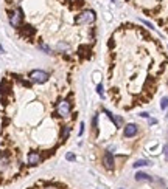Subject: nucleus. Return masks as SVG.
<instances>
[{"instance_id":"19","label":"nucleus","mask_w":168,"mask_h":189,"mask_svg":"<svg viewBox=\"0 0 168 189\" xmlns=\"http://www.w3.org/2000/svg\"><path fill=\"white\" fill-rule=\"evenodd\" d=\"M140 116H143V118H148L149 115H148V113H146V112H143V113H140Z\"/></svg>"},{"instance_id":"9","label":"nucleus","mask_w":168,"mask_h":189,"mask_svg":"<svg viewBox=\"0 0 168 189\" xmlns=\"http://www.w3.org/2000/svg\"><path fill=\"white\" fill-rule=\"evenodd\" d=\"M135 180L137 181H151V177L148 175V174H145V172H137L135 174Z\"/></svg>"},{"instance_id":"1","label":"nucleus","mask_w":168,"mask_h":189,"mask_svg":"<svg viewBox=\"0 0 168 189\" xmlns=\"http://www.w3.org/2000/svg\"><path fill=\"white\" fill-rule=\"evenodd\" d=\"M95 20V13L92 9H86V11L79 13L76 16V23L78 25H83V23H92Z\"/></svg>"},{"instance_id":"17","label":"nucleus","mask_w":168,"mask_h":189,"mask_svg":"<svg viewBox=\"0 0 168 189\" xmlns=\"http://www.w3.org/2000/svg\"><path fill=\"white\" fill-rule=\"evenodd\" d=\"M41 48H42V50H44V51H47V53H51V50H50V48H48L47 45H44V44H41Z\"/></svg>"},{"instance_id":"16","label":"nucleus","mask_w":168,"mask_h":189,"mask_svg":"<svg viewBox=\"0 0 168 189\" xmlns=\"http://www.w3.org/2000/svg\"><path fill=\"white\" fill-rule=\"evenodd\" d=\"M164 155H165V158L168 160V144L164 146Z\"/></svg>"},{"instance_id":"13","label":"nucleus","mask_w":168,"mask_h":189,"mask_svg":"<svg viewBox=\"0 0 168 189\" xmlns=\"http://www.w3.org/2000/svg\"><path fill=\"white\" fill-rule=\"evenodd\" d=\"M160 107H162L164 110L168 107V96H165V98H162V101H160Z\"/></svg>"},{"instance_id":"14","label":"nucleus","mask_w":168,"mask_h":189,"mask_svg":"<svg viewBox=\"0 0 168 189\" xmlns=\"http://www.w3.org/2000/svg\"><path fill=\"white\" fill-rule=\"evenodd\" d=\"M97 122H98V115H97V113H95L94 120H92V126H94V130H95V127H97Z\"/></svg>"},{"instance_id":"11","label":"nucleus","mask_w":168,"mask_h":189,"mask_svg":"<svg viewBox=\"0 0 168 189\" xmlns=\"http://www.w3.org/2000/svg\"><path fill=\"white\" fill-rule=\"evenodd\" d=\"M69 135H70V126H64L61 132V139H67Z\"/></svg>"},{"instance_id":"12","label":"nucleus","mask_w":168,"mask_h":189,"mask_svg":"<svg viewBox=\"0 0 168 189\" xmlns=\"http://www.w3.org/2000/svg\"><path fill=\"white\" fill-rule=\"evenodd\" d=\"M8 163H9L8 155L6 154H2V155H0V166H6Z\"/></svg>"},{"instance_id":"2","label":"nucleus","mask_w":168,"mask_h":189,"mask_svg":"<svg viewBox=\"0 0 168 189\" xmlns=\"http://www.w3.org/2000/svg\"><path fill=\"white\" fill-rule=\"evenodd\" d=\"M30 81L34 84H44L48 81V73L42 71V70H33L30 73Z\"/></svg>"},{"instance_id":"8","label":"nucleus","mask_w":168,"mask_h":189,"mask_svg":"<svg viewBox=\"0 0 168 189\" xmlns=\"http://www.w3.org/2000/svg\"><path fill=\"white\" fill-rule=\"evenodd\" d=\"M20 31H22V36H26V37L34 34V28H33V26H30V25L22 26V30H20Z\"/></svg>"},{"instance_id":"23","label":"nucleus","mask_w":168,"mask_h":189,"mask_svg":"<svg viewBox=\"0 0 168 189\" xmlns=\"http://www.w3.org/2000/svg\"><path fill=\"white\" fill-rule=\"evenodd\" d=\"M167 189H168V188H167Z\"/></svg>"},{"instance_id":"5","label":"nucleus","mask_w":168,"mask_h":189,"mask_svg":"<svg viewBox=\"0 0 168 189\" xmlns=\"http://www.w3.org/2000/svg\"><path fill=\"white\" fill-rule=\"evenodd\" d=\"M103 164L107 171H114V167H115V161H114V155L111 152H106L104 156H103Z\"/></svg>"},{"instance_id":"7","label":"nucleus","mask_w":168,"mask_h":189,"mask_svg":"<svg viewBox=\"0 0 168 189\" xmlns=\"http://www.w3.org/2000/svg\"><path fill=\"white\" fill-rule=\"evenodd\" d=\"M135 133H137V126H135V124H126V126H124L123 135H124L126 138H131V137H134Z\"/></svg>"},{"instance_id":"20","label":"nucleus","mask_w":168,"mask_h":189,"mask_svg":"<svg viewBox=\"0 0 168 189\" xmlns=\"http://www.w3.org/2000/svg\"><path fill=\"white\" fill-rule=\"evenodd\" d=\"M143 22H145V20H143ZM145 25H146V26H148V28H153V25H151L149 22H145Z\"/></svg>"},{"instance_id":"15","label":"nucleus","mask_w":168,"mask_h":189,"mask_svg":"<svg viewBox=\"0 0 168 189\" xmlns=\"http://www.w3.org/2000/svg\"><path fill=\"white\" fill-rule=\"evenodd\" d=\"M97 93H98L100 96H103V85H101V84L97 85Z\"/></svg>"},{"instance_id":"6","label":"nucleus","mask_w":168,"mask_h":189,"mask_svg":"<svg viewBox=\"0 0 168 189\" xmlns=\"http://www.w3.org/2000/svg\"><path fill=\"white\" fill-rule=\"evenodd\" d=\"M41 160H42V156L39 152H36V150H33V152H30L28 154V164L31 166H37L41 163Z\"/></svg>"},{"instance_id":"22","label":"nucleus","mask_w":168,"mask_h":189,"mask_svg":"<svg viewBox=\"0 0 168 189\" xmlns=\"http://www.w3.org/2000/svg\"><path fill=\"white\" fill-rule=\"evenodd\" d=\"M0 53H3V47L2 45H0Z\"/></svg>"},{"instance_id":"4","label":"nucleus","mask_w":168,"mask_h":189,"mask_svg":"<svg viewBox=\"0 0 168 189\" xmlns=\"http://www.w3.org/2000/svg\"><path fill=\"white\" fill-rule=\"evenodd\" d=\"M70 110H72V105H70V102L69 101H61L58 104V109H56V113L59 116H62V118H66L70 115Z\"/></svg>"},{"instance_id":"10","label":"nucleus","mask_w":168,"mask_h":189,"mask_svg":"<svg viewBox=\"0 0 168 189\" xmlns=\"http://www.w3.org/2000/svg\"><path fill=\"white\" fill-rule=\"evenodd\" d=\"M149 164H151V161H148V160H137L132 164V167H142V166H149Z\"/></svg>"},{"instance_id":"3","label":"nucleus","mask_w":168,"mask_h":189,"mask_svg":"<svg viewBox=\"0 0 168 189\" xmlns=\"http://www.w3.org/2000/svg\"><path fill=\"white\" fill-rule=\"evenodd\" d=\"M22 9L20 8H16L14 11L9 13V23H11V26H14V28H19L20 23H22Z\"/></svg>"},{"instance_id":"18","label":"nucleus","mask_w":168,"mask_h":189,"mask_svg":"<svg viewBox=\"0 0 168 189\" xmlns=\"http://www.w3.org/2000/svg\"><path fill=\"white\" fill-rule=\"evenodd\" d=\"M66 158H67L69 161H73V160H75V155H73V154H67Z\"/></svg>"},{"instance_id":"21","label":"nucleus","mask_w":168,"mask_h":189,"mask_svg":"<svg viewBox=\"0 0 168 189\" xmlns=\"http://www.w3.org/2000/svg\"><path fill=\"white\" fill-rule=\"evenodd\" d=\"M45 189H58V188H56V186H47Z\"/></svg>"}]
</instances>
